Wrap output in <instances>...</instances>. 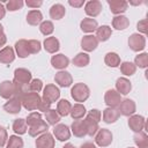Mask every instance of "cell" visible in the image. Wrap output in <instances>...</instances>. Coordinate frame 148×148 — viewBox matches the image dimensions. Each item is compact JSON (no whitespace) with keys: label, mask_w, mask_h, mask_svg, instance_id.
Listing matches in <instances>:
<instances>
[{"label":"cell","mask_w":148,"mask_h":148,"mask_svg":"<svg viewBox=\"0 0 148 148\" xmlns=\"http://www.w3.org/2000/svg\"><path fill=\"white\" fill-rule=\"evenodd\" d=\"M20 99H21L22 106H23L25 110H28V111H34V110H36V109L39 108L42 97L38 95V92L29 91V92L22 95Z\"/></svg>","instance_id":"6da1fadb"},{"label":"cell","mask_w":148,"mask_h":148,"mask_svg":"<svg viewBox=\"0 0 148 148\" xmlns=\"http://www.w3.org/2000/svg\"><path fill=\"white\" fill-rule=\"evenodd\" d=\"M71 96L75 102L82 103L87 101L90 96V90L87 84L84 83H75L71 89Z\"/></svg>","instance_id":"7a4b0ae2"},{"label":"cell","mask_w":148,"mask_h":148,"mask_svg":"<svg viewBox=\"0 0 148 148\" xmlns=\"http://www.w3.org/2000/svg\"><path fill=\"white\" fill-rule=\"evenodd\" d=\"M112 142V133L108 128H99L95 135V143L99 147H108Z\"/></svg>","instance_id":"3957f363"},{"label":"cell","mask_w":148,"mask_h":148,"mask_svg":"<svg viewBox=\"0 0 148 148\" xmlns=\"http://www.w3.org/2000/svg\"><path fill=\"white\" fill-rule=\"evenodd\" d=\"M128 46L134 52H140L146 47V38L140 34H132L128 38Z\"/></svg>","instance_id":"277c9868"},{"label":"cell","mask_w":148,"mask_h":148,"mask_svg":"<svg viewBox=\"0 0 148 148\" xmlns=\"http://www.w3.org/2000/svg\"><path fill=\"white\" fill-rule=\"evenodd\" d=\"M60 97V90L58 87H56L54 84H46V87L43 90V97L42 99L49 102V103H54L59 99Z\"/></svg>","instance_id":"5b68a950"},{"label":"cell","mask_w":148,"mask_h":148,"mask_svg":"<svg viewBox=\"0 0 148 148\" xmlns=\"http://www.w3.org/2000/svg\"><path fill=\"white\" fill-rule=\"evenodd\" d=\"M31 77L32 76H31L30 71H28L25 68H16L14 71V80H13V82L14 83H17V84L27 86L32 80Z\"/></svg>","instance_id":"8992f818"},{"label":"cell","mask_w":148,"mask_h":148,"mask_svg":"<svg viewBox=\"0 0 148 148\" xmlns=\"http://www.w3.org/2000/svg\"><path fill=\"white\" fill-rule=\"evenodd\" d=\"M135 110H136L135 102L133 99H130V98L121 99V102H120V104L118 106L119 113L125 116V117H131L132 114H134Z\"/></svg>","instance_id":"52a82bcc"},{"label":"cell","mask_w":148,"mask_h":148,"mask_svg":"<svg viewBox=\"0 0 148 148\" xmlns=\"http://www.w3.org/2000/svg\"><path fill=\"white\" fill-rule=\"evenodd\" d=\"M104 102L108 105V108L117 109L121 102V96L114 89H109L104 95Z\"/></svg>","instance_id":"ba28073f"},{"label":"cell","mask_w":148,"mask_h":148,"mask_svg":"<svg viewBox=\"0 0 148 148\" xmlns=\"http://www.w3.org/2000/svg\"><path fill=\"white\" fill-rule=\"evenodd\" d=\"M128 126L134 133L141 132L146 128V119L140 114H132L128 119Z\"/></svg>","instance_id":"9c48e42d"},{"label":"cell","mask_w":148,"mask_h":148,"mask_svg":"<svg viewBox=\"0 0 148 148\" xmlns=\"http://www.w3.org/2000/svg\"><path fill=\"white\" fill-rule=\"evenodd\" d=\"M53 135L59 141L64 142V141H67L71 138V130L65 124H57L53 127Z\"/></svg>","instance_id":"30bf717a"},{"label":"cell","mask_w":148,"mask_h":148,"mask_svg":"<svg viewBox=\"0 0 148 148\" xmlns=\"http://www.w3.org/2000/svg\"><path fill=\"white\" fill-rule=\"evenodd\" d=\"M35 143H36V148H54V145H56L53 135L49 132L40 134L36 139Z\"/></svg>","instance_id":"8fae6325"},{"label":"cell","mask_w":148,"mask_h":148,"mask_svg":"<svg viewBox=\"0 0 148 148\" xmlns=\"http://www.w3.org/2000/svg\"><path fill=\"white\" fill-rule=\"evenodd\" d=\"M103 7H102V2L98 1V0H90L88 1L86 5H84V12L88 16H90L91 18L92 17H96L101 14Z\"/></svg>","instance_id":"7c38bea8"},{"label":"cell","mask_w":148,"mask_h":148,"mask_svg":"<svg viewBox=\"0 0 148 148\" xmlns=\"http://www.w3.org/2000/svg\"><path fill=\"white\" fill-rule=\"evenodd\" d=\"M0 96L5 99H10L15 97V87L13 81L5 80L0 83Z\"/></svg>","instance_id":"4fadbf2b"},{"label":"cell","mask_w":148,"mask_h":148,"mask_svg":"<svg viewBox=\"0 0 148 148\" xmlns=\"http://www.w3.org/2000/svg\"><path fill=\"white\" fill-rule=\"evenodd\" d=\"M108 3L110 6V10L114 15H121L127 10L128 2L125 0H108Z\"/></svg>","instance_id":"5bb4252c"},{"label":"cell","mask_w":148,"mask_h":148,"mask_svg":"<svg viewBox=\"0 0 148 148\" xmlns=\"http://www.w3.org/2000/svg\"><path fill=\"white\" fill-rule=\"evenodd\" d=\"M54 81H56V83H58L60 87L67 88V87L72 86V83H73V77H72V75H71L69 72H67V71H60V72L56 73V75H54Z\"/></svg>","instance_id":"9a60e30c"},{"label":"cell","mask_w":148,"mask_h":148,"mask_svg":"<svg viewBox=\"0 0 148 148\" xmlns=\"http://www.w3.org/2000/svg\"><path fill=\"white\" fill-rule=\"evenodd\" d=\"M98 46V40L94 35H86L81 39V47L86 52H92Z\"/></svg>","instance_id":"2e32d148"},{"label":"cell","mask_w":148,"mask_h":148,"mask_svg":"<svg viewBox=\"0 0 148 148\" xmlns=\"http://www.w3.org/2000/svg\"><path fill=\"white\" fill-rule=\"evenodd\" d=\"M21 108H22V104L18 97H13L3 104V110L10 114H17L21 111Z\"/></svg>","instance_id":"e0dca14e"},{"label":"cell","mask_w":148,"mask_h":148,"mask_svg":"<svg viewBox=\"0 0 148 148\" xmlns=\"http://www.w3.org/2000/svg\"><path fill=\"white\" fill-rule=\"evenodd\" d=\"M71 130H72V133L74 134V136H76V138L86 136L87 135V125H86L84 119L83 120H81V119L74 120L71 126Z\"/></svg>","instance_id":"ac0fdd59"},{"label":"cell","mask_w":148,"mask_h":148,"mask_svg":"<svg viewBox=\"0 0 148 148\" xmlns=\"http://www.w3.org/2000/svg\"><path fill=\"white\" fill-rule=\"evenodd\" d=\"M132 90V83L126 77H118L116 81V91L120 95H127Z\"/></svg>","instance_id":"d6986e66"},{"label":"cell","mask_w":148,"mask_h":148,"mask_svg":"<svg viewBox=\"0 0 148 148\" xmlns=\"http://www.w3.org/2000/svg\"><path fill=\"white\" fill-rule=\"evenodd\" d=\"M51 65L57 69H65L69 65V59L65 54L59 53L51 58Z\"/></svg>","instance_id":"ffe728a7"},{"label":"cell","mask_w":148,"mask_h":148,"mask_svg":"<svg viewBox=\"0 0 148 148\" xmlns=\"http://www.w3.org/2000/svg\"><path fill=\"white\" fill-rule=\"evenodd\" d=\"M15 60V52L14 49L10 46H6L0 50V62L8 65Z\"/></svg>","instance_id":"44dd1931"},{"label":"cell","mask_w":148,"mask_h":148,"mask_svg":"<svg viewBox=\"0 0 148 148\" xmlns=\"http://www.w3.org/2000/svg\"><path fill=\"white\" fill-rule=\"evenodd\" d=\"M80 28L83 32H87V34H90V32H94L96 31V29L98 28V23L95 18H91V17H86L81 21L80 23Z\"/></svg>","instance_id":"7402d4cb"},{"label":"cell","mask_w":148,"mask_h":148,"mask_svg":"<svg viewBox=\"0 0 148 148\" xmlns=\"http://www.w3.org/2000/svg\"><path fill=\"white\" fill-rule=\"evenodd\" d=\"M119 111L114 108H106L103 111V120L106 124H113L119 119Z\"/></svg>","instance_id":"603a6c76"},{"label":"cell","mask_w":148,"mask_h":148,"mask_svg":"<svg viewBox=\"0 0 148 148\" xmlns=\"http://www.w3.org/2000/svg\"><path fill=\"white\" fill-rule=\"evenodd\" d=\"M15 52L16 54L18 56V58H27L30 52H29V49H28V40L27 39H18L16 43H15Z\"/></svg>","instance_id":"cb8c5ba5"},{"label":"cell","mask_w":148,"mask_h":148,"mask_svg":"<svg viewBox=\"0 0 148 148\" xmlns=\"http://www.w3.org/2000/svg\"><path fill=\"white\" fill-rule=\"evenodd\" d=\"M47 130H49V124L46 121H44V120H40L38 124H36L34 126H30L28 132H29L30 136H37V135L39 136L40 134L47 132Z\"/></svg>","instance_id":"d4e9b609"},{"label":"cell","mask_w":148,"mask_h":148,"mask_svg":"<svg viewBox=\"0 0 148 148\" xmlns=\"http://www.w3.org/2000/svg\"><path fill=\"white\" fill-rule=\"evenodd\" d=\"M27 22L30 25H38L43 22V14L37 9H32L27 14Z\"/></svg>","instance_id":"484cf974"},{"label":"cell","mask_w":148,"mask_h":148,"mask_svg":"<svg viewBox=\"0 0 148 148\" xmlns=\"http://www.w3.org/2000/svg\"><path fill=\"white\" fill-rule=\"evenodd\" d=\"M112 35V30L109 25H101L96 29V38L98 42H106Z\"/></svg>","instance_id":"4316f807"},{"label":"cell","mask_w":148,"mask_h":148,"mask_svg":"<svg viewBox=\"0 0 148 148\" xmlns=\"http://www.w3.org/2000/svg\"><path fill=\"white\" fill-rule=\"evenodd\" d=\"M44 49L49 53H56L60 49V43L56 37H47L44 40Z\"/></svg>","instance_id":"83f0119b"},{"label":"cell","mask_w":148,"mask_h":148,"mask_svg":"<svg viewBox=\"0 0 148 148\" xmlns=\"http://www.w3.org/2000/svg\"><path fill=\"white\" fill-rule=\"evenodd\" d=\"M130 25V20L125 15H116L112 20V27L116 30H125Z\"/></svg>","instance_id":"f1b7e54d"},{"label":"cell","mask_w":148,"mask_h":148,"mask_svg":"<svg viewBox=\"0 0 148 148\" xmlns=\"http://www.w3.org/2000/svg\"><path fill=\"white\" fill-rule=\"evenodd\" d=\"M66 14V8L61 3H54L50 8V17L53 20H60L65 16Z\"/></svg>","instance_id":"f546056e"},{"label":"cell","mask_w":148,"mask_h":148,"mask_svg":"<svg viewBox=\"0 0 148 148\" xmlns=\"http://www.w3.org/2000/svg\"><path fill=\"white\" fill-rule=\"evenodd\" d=\"M86 108L84 105H82L81 103H77V104H74L71 109V117L74 119V120H77V119H82L84 116H86Z\"/></svg>","instance_id":"4dcf8cb0"},{"label":"cell","mask_w":148,"mask_h":148,"mask_svg":"<svg viewBox=\"0 0 148 148\" xmlns=\"http://www.w3.org/2000/svg\"><path fill=\"white\" fill-rule=\"evenodd\" d=\"M89 61H90V58H89V56H88L86 52H80V53H77V54L73 58V60H72L73 65L76 66V67H86V66L89 64Z\"/></svg>","instance_id":"1f68e13d"},{"label":"cell","mask_w":148,"mask_h":148,"mask_svg":"<svg viewBox=\"0 0 148 148\" xmlns=\"http://www.w3.org/2000/svg\"><path fill=\"white\" fill-rule=\"evenodd\" d=\"M71 109H72V105L67 99H60L57 104V112L59 113L60 117L68 116L71 112Z\"/></svg>","instance_id":"d6a6232c"},{"label":"cell","mask_w":148,"mask_h":148,"mask_svg":"<svg viewBox=\"0 0 148 148\" xmlns=\"http://www.w3.org/2000/svg\"><path fill=\"white\" fill-rule=\"evenodd\" d=\"M104 62L109 67H118L120 65V57L116 52H108L104 57Z\"/></svg>","instance_id":"836d02e7"},{"label":"cell","mask_w":148,"mask_h":148,"mask_svg":"<svg viewBox=\"0 0 148 148\" xmlns=\"http://www.w3.org/2000/svg\"><path fill=\"white\" fill-rule=\"evenodd\" d=\"M28 130V125H27V121L25 119H22V118H18V119H15L13 121V131L17 134V135H22L27 132Z\"/></svg>","instance_id":"e575fe53"},{"label":"cell","mask_w":148,"mask_h":148,"mask_svg":"<svg viewBox=\"0 0 148 148\" xmlns=\"http://www.w3.org/2000/svg\"><path fill=\"white\" fill-rule=\"evenodd\" d=\"M133 139H134L135 145L139 148H148V135L143 131L135 133L134 136H133Z\"/></svg>","instance_id":"d590c367"},{"label":"cell","mask_w":148,"mask_h":148,"mask_svg":"<svg viewBox=\"0 0 148 148\" xmlns=\"http://www.w3.org/2000/svg\"><path fill=\"white\" fill-rule=\"evenodd\" d=\"M60 118L61 117L59 116V113L57 112V110L50 109V110H47L45 112V119H46V121H47L49 125H52V126L57 125L60 121Z\"/></svg>","instance_id":"8d00e7d4"},{"label":"cell","mask_w":148,"mask_h":148,"mask_svg":"<svg viewBox=\"0 0 148 148\" xmlns=\"http://www.w3.org/2000/svg\"><path fill=\"white\" fill-rule=\"evenodd\" d=\"M84 121H86V125H87V135H89V136L96 135V133L99 130L98 123L92 120V119H90V118H88V117L84 118Z\"/></svg>","instance_id":"74e56055"},{"label":"cell","mask_w":148,"mask_h":148,"mask_svg":"<svg viewBox=\"0 0 148 148\" xmlns=\"http://www.w3.org/2000/svg\"><path fill=\"white\" fill-rule=\"evenodd\" d=\"M120 72L126 76H131L136 72V66L131 61H124L120 64Z\"/></svg>","instance_id":"f35d334b"},{"label":"cell","mask_w":148,"mask_h":148,"mask_svg":"<svg viewBox=\"0 0 148 148\" xmlns=\"http://www.w3.org/2000/svg\"><path fill=\"white\" fill-rule=\"evenodd\" d=\"M134 65L139 68H147L148 67V53L142 52L138 56H135L134 59Z\"/></svg>","instance_id":"ab89813d"},{"label":"cell","mask_w":148,"mask_h":148,"mask_svg":"<svg viewBox=\"0 0 148 148\" xmlns=\"http://www.w3.org/2000/svg\"><path fill=\"white\" fill-rule=\"evenodd\" d=\"M7 148H23V140L18 135H10L7 140Z\"/></svg>","instance_id":"60d3db41"},{"label":"cell","mask_w":148,"mask_h":148,"mask_svg":"<svg viewBox=\"0 0 148 148\" xmlns=\"http://www.w3.org/2000/svg\"><path fill=\"white\" fill-rule=\"evenodd\" d=\"M54 30V25L51 21H43L40 24H39V31L44 35V36H49L53 32Z\"/></svg>","instance_id":"b9f144b4"},{"label":"cell","mask_w":148,"mask_h":148,"mask_svg":"<svg viewBox=\"0 0 148 148\" xmlns=\"http://www.w3.org/2000/svg\"><path fill=\"white\" fill-rule=\"evenodd\" d=\"M42 120V114L39 112H31L28 114L25 121H27V125L30 127V126H34L36 124H38L39 121Z\"/></svg>","instance_id":"7bdbcfd3"},{"label":"cell","mask_w":148,"mask_h":148,"mask_svg":"<svg viewBox=\"0 0 148 148\" xmlns=\"http://www.w3.org/2000/svg\"><path fill=\"white\" fill-rule=\"evenodd\" d=\"M23 5H24V2L22 0H9L6 3V9L9 12H15V10L21 9L23 7Z\"/></svg>","instance_id":"ee69618b"},{"label":"cell","mask_w":148,"mask_h":148,"mask_svg":"<svg viewBox=\"0 0 148 148\" xmlns=\"http://www.w3.org/2000/svg\"><path fill=\"white\" fill-rule=\"evenodd\" d=\"M28 49H29V52L32 53V54H36L40 51L42 49V44L39 40L37 39H29L28 40Z\"/></svg>","instance_id":"f6af8a7d"},{"label":"cell","mask_w":148,"mask_h":148,"mask_svg":"<svg viewBox=\"0 0 148 148\" xmlns=\"http://www.w3.org/2000/svg\"><path fill=\"white\" fill-rule=\"evenodd\" d=\"M28 88H29V91L39 92V91L43 89V81L39 80V79H34V80H31L30 83L28 84Z\"/></svg>","instance_id":"bcb514c9"},{"label":"cell","mask_w":148,"mask_h":148,"mask_svg":"<svg viewBox=\"0 0 148 148\" xmlns=\"http://www.w3.org/2000/svg\"><path fill=\"white\" fill-rule=\"evenodd\" d=\"M87 117L90 118V119H92V120H95V121H97V123H99V120H101V118H102V113H101V111L97 110V109H91V110L88 112Z\"/></svg>","instance_id":"7dc6e473"},{"label":"cell","mask_w":148,"mask_h":148,"mask_svg":"<svg viewBox=\"0 0 148 148\" xmlns=\"http://www.w3.org/2000/svg\"><path fill=\"white\" fill-rule=\"evenodd\" d=\"M7 140H8L7 131H6V128H5V127L0 126V148H1V147H3V146L6 145Z\"/></svg>","instance_id":"c3c4849f"},{"label":"cell","mask_w":148,"mask_h":148,"mask_svg":"<svg viewBox=\"0 0 148 148\" xmlns=\"http://www.w3.org/2000/svg\"><path fill=\"white\" fill-rule=\"evenodd\" d=\"M136 28H138V30H139L140 32H142V34L145 35V34L147 32V20H146V18H143V20L139 21V22H138Z\"/></svg>","instance_id":"681fc988"},{"label":"cell","mask_w":148,"mask_h":148,"mask_svg":"<svg viewBox=\"0 0 148 148\" xmlns=\"http://www.w3.org/2000/svg\"><path fill=\"white\" fill-rule=\"evenodd\" d=\"M25 5L30 8H37V7H40L43 5V1H40V0H38V1L37 0H27Z\"/></svg>","instance_id":"f907efd6"},{"label":"cell","mask_w":148,"mask_h":148,"mask_svg":"<svg viewBox=\"0 0 148 148\" xmlns=\"http://www.w3.org/2000/svg\"><path fill=\"white\" fill-rule=\"evenodd\" d=\"M50 105H51V103H49V102H46V101L42 99V101H40V104H39L38 110H39V111H43V112H46L47 110H50Z\"/></svg>","instance_id":"816d5d0a"},{"label":"cell","mask_w":148,"mask_h":148,"mask_svg":"<svg viewBox=\"0 0 148 148\" xmlns=\"http://www.w3.org/2000/svg\"><path fill=\"white\" fill-rule=\"evenodd\" d=\"M68 3H69V6H72V7L80 8V7H82V6L84 5V0H69Z\"/></svg>","instance_id":"f5cc1de1"},{"label":"cell","mask_w":148,"mask_h":148,"mask_svg":"<svg viewBox=\"0 0 148 148\" xmlns=\"http://www.w3.org/2000/svg\"><path fill=\"white\" fill-rule=\"evenodd\" d=\"M80 148H96V145L94 142H90V141H87L84 143H82L80 146Z\"/></svg>","instance_id":"db71d44e"},{"label":"cell","mask_w":148,"mask_h":148,"mask_svg":"<svg viewBox=\"0 0 148 148\" xmlns=\"http://www.w3.org/2000/svg\"><path fill=\"white\" fill-rule=\"evenodd\" d=\"M5 15H6V8H5L3 3H2V2H0V20H1V18H3V17H5Z\"/></svg>","instance_id":"11a10c76"},{"label":"cell","mask_w":148,"mask_h":148,"mask_svg":"<svg viewBox=\"0 0 148 148\" xmlns=\"http://www.w3.org/2000/svg\"><path fill=\"white\" fill-rule=\"evenodd\" d=\"M6 43H7V37H6V35H5V34L0 35V47L3 46Z\"/></svg>","instance_id":"9f6ffc18"},{"label":"cell","mask_w":148,"mask_h":148,"mask_svg":"<svg viewBox=\"0 0 148 148\" xmlns=\"http://www.w3.org/2000/svg\"><path fill=\"white\" fill-rule=\"evenodd\" d=\"M62 148H75V147H74V145H72V143H66Z\"/></svg>","instance_id":"6f0895ef"},{"label":"cell","mask_w":148,"mask_h":148,"mask_svg":"<svg viewBox=\"0 0 148 148\" xmlns=\"http://www.w3.org/2000/svg\"><path fill=\"white\" fill-rule=\"evenodd\" d=\"M3 34V27L0 24V35H2Z\"/></svg>","instance_id":"680465c9"},{"label":"cell","mask_w":148,"mask_h":148,"mask_svg":"<svg viewBox=\"0 0 148 148\" xmlns=\"http://www.w3.org/2000/svg\"><path fill=\"white\" fill-rule=\"evenodd\" d=\"M128 148H133V147H128Z\"/></svg>","instance_id":"91938a15"}]
</instances>
